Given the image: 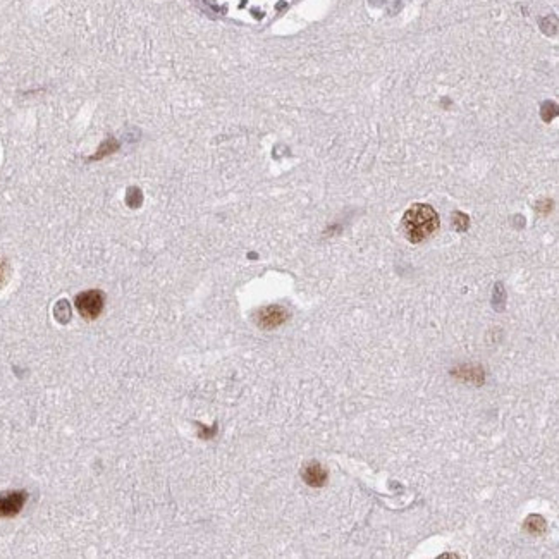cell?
<instances>
[{
	"label": "cell",
	"mask_w": 559,
	"mask_h": 559,
	"mask_svg": "<svg viewBox=\"0 0 559 559\" xmlns=\"http://www.w3.org/2000/svg\"><path fill=\"white\" fill-rule=\"evenodd\" d=\"M301 477L310 487H322L327 482V470L317 461H312V463L305 465Z\"/></svg>",
	"instance_id": "6"
},
{
	"label": "cell",
	"mask_w": 559,
	"mask_h": 559,
	"mask_svg": "<svg viewBox=\"0 0 559 559\" xmlns=\"http://www.w3.org/2000/svg\"><path fill=\"white\" fill-rule=\"evenodd\" d=\"M525 530L532 535H539L546 530V523L541 516H529L525 522Z\"/></svg>",
	"instance_id": "7"
},
{
	"label": "cell",
	"mask_w": 559,
	"mask_h": 559,
	"mask_svg": "<svg viewBox=\"0 0 559 559\" xmlns=\"http://www.w3.org/2000/svg\"><path fill=\"white\" fill-rule=\"evenodd\" d=\"M255 320H257V326L260 327V329L272 331L286 322L288 312L286 308L279 307V305H269V307L260 308V310L257 312Z\"/></svg>",
	"instance_id": "5"
},
{
	"label": "cell",
	"mask_w": 559,
	"mask_h": 559,
	"mask_svg": "<svg viewBox=\"0 0 559 559\" xmlns=\"http://www.w3.org/2000/svg\"><path fill=\"white\" fill-rule=\"evenodd\" d=\"M28 503L26 491H7L0 494V518H14Z\"/></svg>",
	"instance_id": "4"
},
{
	"label": "cell",
	"mask_w": 559,
	"mask_h": 559,
	"mask_svg": "<svg viewBox=\"0 0 559 559\" xmlns=\"http://www.w3.org/2000/svg\"><path fill=\"white\" fill-rule=\"evenodd\" d=\"M401 228L412 243H422L439 229V215L430 205L417 203L405 214Z\"/></svg>",
	"instance_id": "2"
},
{
	"label": "cell",
	"mask_w": 559,
	"mask_h": 559,
	"mask_svg": "<svg viewBox=\"0 0 559 559\" xmlns=\"http://www.w3.org/2000/svg\"><path fill=\"white\" fill-rule=\"evenodd\" d=\"M210 14L248 26H265L298 0H195Z\"/></svg>",
	"instance_id": "1"
},
{
	"label": "cell",
	"mask_w": 559,
	"mask_h": 559,
	"mask_svg": "<svg viewBox=\"0 0 559 559\" xmlns=\"http://www.w3.org/2000/svg\"><path fill=\"white\" fill-rule=\"evenodd\" d=\"M9 276H11L9 264H7L6 258L0 257V288L6 286V283L9 281Z\"/></svg>",
	"instance_id": "8"
},
{
	"label": "cell",
	"mask_w": 559,
	"mask_h": 559,
	"mask_svg": "<svg viewBox=\"0 0 559 559\" xmlns=\"http://www.w3.org/2000/svg\"><path fill=\"white\" fill-rule=\"evenodd\" d=\"M104 303L105 298L100 291L97 289H92V291H85L81 295L76 296V308L80 312L81 317L85 319L93 320L97 319L104 310Z\"/></svg>",
	"instance_id": "3"
}]
</instances>
